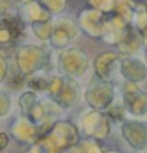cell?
I'll list each match as a JSON object with an SVG mask.
<instances>
[{
	"mask_svg": "<svg viewBox=\"0 0 147 153\" xmlns=\"http://www.w3.org/2000/svg\"><path fill=\"white\" fill-rule=\"evenodd\" d=\"M0 10H2V0H0Z\"/></svg>",
	"mask_w": 147,
	"mask_h": 153,
	"instance_id": "obj_4",
	"label": "cell"
},
{
	"mask_svg": "<svg viewBox=\"0 0 147 153\" xmlns=\"http://www.w3.org/2000/svg\"><path fill=\"white\" fill-rule=\"evenodd\" d=\"M25 32V22L21 17L5 14L0 17V44H16Z\"/></svg>",
	"mask_w": 147,
	"mask_h": 153,
	"instance_id": "obj_1",
	"label": "cell"
},
{
	"mask_svg": "<svg viewBox=\"0 0 147 153\" xmlns=\"http://www.w3.org/2000/svg\"><path fill=\"white\" fill-rule=\"evenodd\" d=\"M32 0H18V3L21 4V5H26V4H30Z\"/></svg>",
	"mask_w": 147,
	"mask_h": 153,
	"instance_id": "obj_3",
	"label": "cell"
},
{
	"mask_svg": "<svg viewBox=\"0 0 147 153\" xmlns=\"http://www.w3.org/2000/svg\"><path fill=\"white\" fill-rule=\"evenodd\" d=\"M8 63L5 61V58L3 56H0V82L3 81V80H5V77L8 76Z\"/></svg>",
	"mask_w": 147,
	"mask_h": 153,
	"instance_id": "obj_2",
	"label": "cell"
}]
</instances>
